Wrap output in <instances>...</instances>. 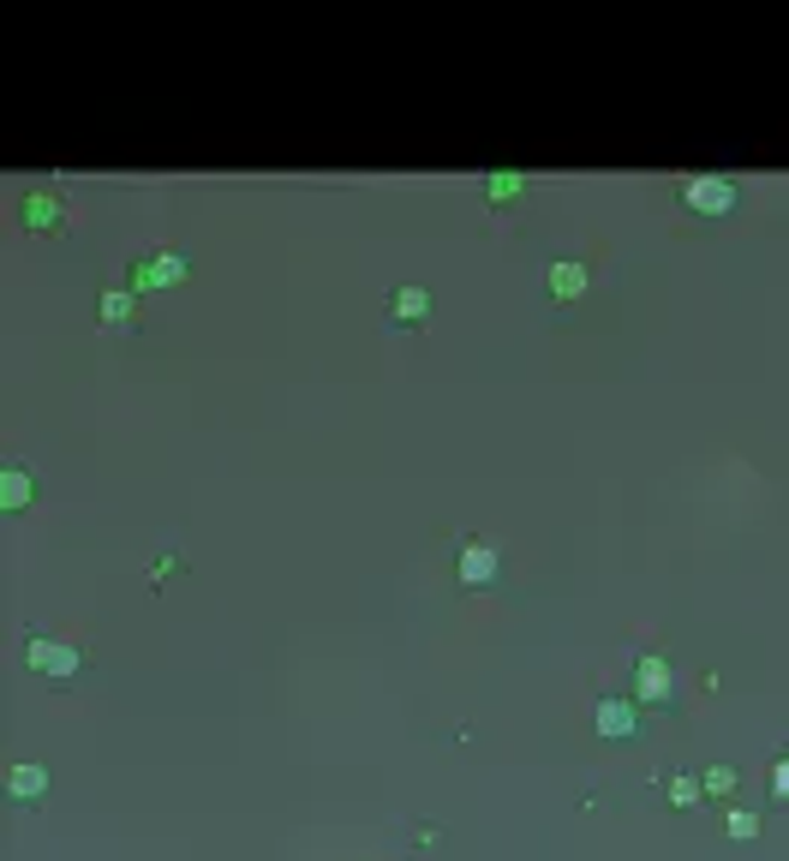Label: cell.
I'll return each instance as SVG.
<instances>
[{
	"label": "cell",
	"instance_id": "1",
	"mask_svg": "<svg viewBox=\"0 0 789 861\" xmlns=\"http://www.w3.org/2000/svg\"><path fill=\"white\" fill-rule=\"evenodd\" d=\"M681 203H688L693 215H729L736 210V179L729 174H693L688 186H681Z\"/></svg>",
	"mask_w": 789,
	"mask_h": 861
},
{
	"label": "cell",
	"instance_id": "2",
	"mask_svg": "<svg viewBox=\"0 0 789 861\" xmlns=\"http://www.w3.org/2000/svg\"><path fill=\"white\" fill-rule=\"evenodd\" d=\"M24 664L42 670V676H78V646L48 640V634H30V640H24Z\"/></svg>",
	"mask_w": 789,
	"mask_h": 861
},
{
	"label": "cell",
	"instance_id": "3",
	"mask_svg": "<svg viewBox=\"0 0 789 861\" xmlns=\"http://www.w3.org/2000/svg\"><path fill=\"white\" fill-rule=\"evenodd\" d=\"M676 676H669V658H640L634 664V706H669Z\"/></svg>",
	"mask_w": 789,
	"mask_h": 861
},
{
	"label": "cell",
	"instance_id": "4",
	"mask_svg": "<svg viewBox=\"0 0 789 861\" xmlns=\"http://www.w3.org/2000/svg\"><path fill=\"white\" fill-rule=\"evenodd\" d=\"M454 569H461V586H490L497 581V550L478 545V538H466L461 557H454Z\"/></svg>",
	"mask_w": 789,
	"mask_h": 861
},
{
	"label": "cell",
	"instance_id": "5",
	"mask_svg": "<svg viewBox=\"0 0 789 861\" xmlns=\"http://www.w3.org/2000/svg\"><path fill=\"white\" fill-rule=\"evenodd\" d=\"M7 796L24 801V808H30V801H42V796H48V772H42L36 760H12V765H7Z\"/></svg>",
	"mask_w": 789,
	"mask_h": 861
},
{
	"label": "cell",
	"instance_id": "6",
	"mask_svg": "<svg viewBox=\"0 0 789 861\" xmlns=\"http://www.w3.org/2000/svg\"><path fill=\"white\" fill-rule=\"evenodd\" d=\"M598 736H610V741H622V736H634V724H640V706L634 700H598Z\"/></svg>",
	"mask_w": 789,
	"mask_h": 861
},
{
	"label": "cell",
	"instance_id": "7",
	"mask_svg": "<svg viewBox=\"0 0 789 861\" xmlns=\"http://www.w3.org/2000/svg\"><path fill=\"white\" fill-rule=\"evenodd\" d=\"M179 275H186V258H150V263L132 270V282H138V287H174Z\"/></svg>",
	"mask_w": 789,
	"mask_h": 861
},
{
	"label": "cell",
	"instance_id": "8",
	"mask_svg": "<svg viewBox=\"0 0 789 861\" xmlns=\"http://www.w3.org/2000/svg\"><path fill=\"white\" fill-rule=\"evenodd\" d=\"M550 294L556 299H580L586 294V263H550Z\"/></svg>",
	"mask_w": 789,
	"mask_h": 861
},
{
	"label": "cell",
	"instance_id": "9",
	"mask_svg": "<svg viewBox=\"0 0 789 861\" xmlns=\"http://www.w3.org/2000/svg\"><path fill=\"white\" fill-rule=\"evenodd\" d=\"M30 497H36V478L24 473V466H7V478H0V502H7V509H24Z\"/></svg>",
	"mask_w": 789,
	"mask_h": 861
},
{
	"label": "cell",
	"instance_id": "10",
	"mask_svg": "<svg viewBox=\"0 0 789 861\" xmlns=\"http://www.w3.org/2000/svg\"><path fill=\"white\" fill-rule=\"evenodd\" d=\"M425 311H430V294H425V287H394V317H401V323H418Z\"/></svg>",
	"mask_w": 789,
	"mask_h": 861
},
{
	"label": "cell",
	"instance_id": "11",
	"mask_svg": "<svg viewBox=\"0 0 789 861\" xmlns=\"http://www.w3.org/2000/svg\"><path fill=\"white\" fill-rule=\"evenodd\" d=\"M485 186H490V203H514V198H521V186H526V179L514 174V167H497V174H490Z\"/></svg>",
	"mask_w": 789,
	"mask_h": 861
},
{
	"label": "cell",
	"instance_id": "12",
	"mask_svg": "<svg viewBox=\"0 0 789 861\" xmlns=\"http://www.w3.org/2000/svg\"><path fill=\"white\" fill-rule=\"evenodd\" d=\"M54 222H60L54 198H24V227H54Z\"/></svg>",
	"mask_w": 789,
	"mask_h": 861
},
{
	"label": "cell",
	"instance_id": "13",
	"mask_svg": "<svg viewBox=\"0 0 789 861\" xmlns=\"http://www.w3.org/2000/svg\"><path fill=\"white\" fill-rule=\"evenodd\" d=\"M724 825H729V837H760V813L753 808H729Z\"/></svg>",
	"mask_w": 789,
	"mask_h": 861
},
{
	"label": "cell",
	"instance_id": "14",
	"mask_svg": "<svg viewBox=\"0 0 789 861\" xmlns=\"http://www.w3.org/2000/svg\"><path fill=\"white\" fill-rule=\"evenodd\" d=\"M102 317L108 323H132V294H102Z\"/></svg>",
	"mask_w": 789,
	"mask_h": 861
},
{
	"label": "cell",
	"instance_id": "15",
	"mask_svg": "<svg viewBox=\"0 0 789 861\" xmlns=\"http://www.w3.org/2000/svg\"><path fill=\"white\" fill-rule=\"evenodd\" d=\"M700 789H712V796H729V789H736V765H712Z\"/></svg>",
	"mask_w": 789,
	"mask_h": 861
},
{
	"label": "cell",
	"instance_id": "16",
	"mask_svg": "<svg viewBox=\"0 0 789 861\" xmlns=\"http://www.w3.org/2000/svg\"><path fill=\"white\" fill-rule=\"evenodd\" d=\"M669 801H676V808L700 801V777H669Z\"/></svg>",
	"mask_w": 789,
	"mask_h": 861
},
{
	"label": "cell",
	"instance_id": "17",
	"mask_svg": "<svg viewBox=\"0 0 789 861\" xmlns=\"http://www.w3.org/2000/svg\"><path fill=\"white\" fill-rule=\"evenodd\" d=\"M772 796H777V801H789V760H777V765H772Z\"/></svg>",
	"mask_w": 789,
	"mask_h": 861
}]
</instances>
